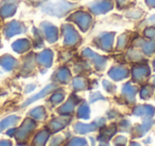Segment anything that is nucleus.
<instances>
[{"label":"nucleus","instance_id":"nucleus-18","mask_svg":"<svg viewBox=\"0 0 155 146\" xmlns=\"http://www.w3.org/2000/svg\"><path fill=\"white\" fill-rule=\"evenodd\" d=\"M116 1H117V5H118L119 8L125 7V5H127V2H129V0H116Z\"/></svg>","mask_w":155,"mask_h":146},{"label":"nucleus","instance_id":"nucleus-1","mask_svg":"<svg viewBox=\"0 0 155 146\" xmlns=\"http://www.w3.org/2000/svg\"><path fill=\"white\" fill-rule=\"evenodd\" d=\"M75 7L77 3L68 0H44V2L39 3V9L43 13L58 18L65 17Z\"/></svg>","mask_w":155,"mask_h":146},{"label":"nucleus","instance_id":"nucleus-15","mask_svg":"<svg viewBox=\"0 0 155 146\" xmlns=\"http://www.w3.org/2000/svg\"><path fill=\"white\" fill-rule=\"evenodd\" d=\"M143 34L148 39L155 40V28L154 27H147L143 31Z\"/></svg>","mask_w":155,"mask_h":146},{"label":"nucleus","instance_id":"nucleus-16","mask_svg":"<svg viewBox=\"0 0 155 146\" xmlns=\"http://www.w3.org/2000/svg\"><path fill=\"white\" fill-rule=\"evenodd\" d=\"M127 34H121L120 36H119V47H122V44H124L125 43V41H127Z\"/></svg>","mask_w":155,"mask_h":146},{"label":"nucleus","instance_id":"nucleus-19","mask_svg":"<svg viewBox=\"0 0 155 146\" xmlns=\"http://www.w3.org/2000/svg\"><path fill=\"white\" fill-rule=\"evenodd\" d=\"M147 22L149 23V24H151L152 26H155V14H153V15H151L150 17L148 18V20Z\"/></svg>","mask_w":155,"mask_h":146},{"label":"nucleus","instance_id":"nucleus-2","mask_svg":"<svg viewBox=\"0 0 155 146\" xmlns=\"http://www.w3.org/2000/svg\"><path fill=\"white\" fill-rule=\"evenodd\" d=\"M68 20L78 26L82 32H87L93 25V17L89 13L85 11H78L71 14L68 17Z\"/></svg>","mask_w":155,"mask_h":146},{"label":"nucleus","instance_id":"nucleus-9","mask_svg":"<svg viewBox=\"0 0 155 146\" xmlns=\"http://www.w3.org/2000/svg\"><path fill=\"white\" fill-rule=\"evenodd\" d=\"M30 42H29V40L27 39H19L17 40V41H15L13 44H12V47H13V49L15 50L16 52H24L26 51V50H28L29 48H30Z\"/></svg>","mask_w":155,"mask_h":146},{"label":"nucleus","instance_id":"nucleus-17","mask_svg":"<svg viewBox=\"0 0 155 146\" xmlns=\"http://www.w3.org/2000/svg\"><path fill=\"white\" fill-rule=\"evenodd\" d=\"M144 3L151 9H155V0H144Z\"/></svg>","mask_w":155,"mask_h":146},{"label":"nucleus","instance_id":"nucleus-6","mask_svg":"<svg viewBox=\"0 0 155 146\" xmlns=\"http://www.w3.org/2000/svg\"><path fill=\"white\" fill-rule=\"evenodd\" d=\"M26 27L21 22L18 20H12L5 24V29H3V34L7 39H11V37L15 36V35L21 34L26 31Z\"/></svg>","mask_w":155,"mask_h":146},{"label":"nucleus","instance_id":"nucleus-4","mask_svg":"<svg viewBox=\"0 0 155 146\" xmlns=\"http://www.w3.org/2000/svg\"><path fill=\"white\" fill-rule=\"evenodd\" d=\"M88 9L94 15H102L114 9V2L113 0H95L88 5Z\"/></svg>","mask_w":155,"mask_h":146},{"label":"nucleus","instance_id":"nucleus-14","mask_svg":"<svg viewBox=\"0 0 155 146\" xmlns=\"http://www.w3.org/2000/svg\"><path fill=\"white\" fill-rule=\"evenodd\" d=\"M0 63L3 65V67H5L9 71V69L12 68L13 64L15 63V60L13 59V57H5V58H2L0 60Z\"/></svg>","mask_w":155,"mask_h":146},{"label":"nucleus","instance_id":"nucleus-8","mask_svg":"<svg viewBox=\"0 0 155 146\" xmlns=\"http://www.w3.org/2000/svg\"><path fill=\"white\" fill-rule=\"evenodd\" d=\"M115 33L114 32H103L98 35L97 42L100 44V47L104 50H110L113 46Z\"/></svg>","mask_w":155,"mask_h":146},{"label":"nucleus","instance_id":"nucleus-12","mask_svg":"<svg viewBox=\"0 0 155 146\" xmlns=\"http://www.w3.org/2000/svg\"><path fill=\"white\" fill-rule=\"evenodd\" d=\"M142 14H143V12L140 9H131L125 13V15L131 19H139L142 16Z\"/></svg>","mask_w":155,"mask_h":146},{"label":"nucleus","instance_id":"nucleus-7","mask_svg":"<svg viewBox=\"0 0 155 146\" xmlns=\"http://www.w3.org/2000/svg\"><path fill=\"white\" fill-rule=\"evenodd\" d=\"M39 30L49 43H55L58 40V28L50 22H43L39 26Z\"/></svg>","mask_w":155,"mask_h":146},{"label":"nucleus","instance_id":"nucleus-11","mask_svg":"<svg viewBox=\"0 0 155 146\" xmlns=\"http://www.w3.org/2000/svg\"><path fill=\"white\" fill-rule=\"evenodd\" d=\"M141 47L143 48L144 52L150 54H152L153 51H155V42L154 41H142Z\"/></svg>","mask_w":155,"mask_h":146},{"label":"nucleus","instance_id":"nucleus-5","mask_svg":"<svg viewBox=\"0 0 155 146\" xmlns=\"http://www.w3.org/2000/svg\"><path fill=\"white\" fill-rule=\"evenodd\" d=\"M18 9L17 0H2L0 3V17L7 19L15 15Z\"/></svg>","mask_w":155,"mask_h":146},{"label":"nucleus","instance_id":"nucleus-13","mask_svg":"<svg viewBox=\"0 0 155 146\" xmlns=\"http://www.w3.org/2000/svg\"><path fill=\"white\" fill-rule=\"evenodd\" d=\"M52 88H53V86H52V85H48V86H46V88L44 89V90L41 91V93H38V94H37V95H35V96H33L32 98H30V99H29L28 101H26V103H25V105H24V106L29 105V103H32V101H34V100H36V99L41 98V97L45 96V95L47 94V93H49L50 91H51V89H52Z\"/></svg>","mask_w":155,"mask_h":146},{"label":"nucleus","instance_id":"nucleus-10","mask_svg":"<svg viewBox=\"0 0 155 146\" xmlns=\"http://www.w3.org/2000/svg\"><path fill=\"white\" fill-rule=\"evenodd\" d=\"M39 61H41L43 64L50 65L52 61V52L50 50H44L41 54H39Z\"/></svg>","mask_w":155,"mask_h":146},{"label":"nucleus","instance_id":"nucleus-3","mask_svg":"<svg viewBox=\"0 0 155 146\" xmlns=\"http://www.w3.org/2000/svg\"><path fill=\"white\" fill-rule=\"evenodd\" d=\"M62 35L64 37V44L67 46H73L80 41V35L77 29L71 24H64L61 27Z\"/></svg>","mask_w":155,"mask_h":146}]
</instances>
